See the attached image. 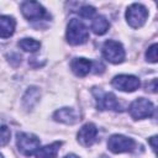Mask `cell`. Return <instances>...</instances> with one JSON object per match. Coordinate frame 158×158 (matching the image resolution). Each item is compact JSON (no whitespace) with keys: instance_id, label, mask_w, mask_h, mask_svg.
<instances>
[{"instance_id":"cell-1","label":"cell","mask_w":158,"mask_h":158,"mask_svg":"<svg viewBox=\"0 0 158 158\" xmlns=\"http://www.w3.org/2000/svg\"><path fill=\"white\" fill-rule=\"evenodd\" d=\"M67 41L73 44V46H79L85 43L89 40V32L85 25L78 20V19H72L67 26Z\"/></svg>"},{"instance_id":"cell-2","label":"cell","mask_w":158,"mask_h":158,"mask_svg":"<svg viewBox=\"0 0 158 158\" xmlns=\"http://www.w3.org/2000/svg\"><path fill=\"white\" fill-rule=\"evenodd\" d=\"M16 144H17L19 151L23 156L30 157V156H32L33 153L37 152V149L40 148L41 141L33 133L19 132L17 133V138H16Z\"/></svg>"},{"instance_id":"cell-3","label":"cell","mask_w":158,"mask_h":158,"mask_svg":"<svg viewBox=\"0 0 158 158\" xmlns=\"http://www.w3.org/2000/svg\"><path fill=\"white\" fill-rule=\"evenodd\" d=\"M93 94L96 100V107L99 110H114V111H122V106L120 105L117 98L112 93H105L101 89L94 88Z\"/></svg>"},{"instance_id":"cell-4","label":"cell","mask_w":158,"mask_h":158,"mask_svg":"<svg viewBox=\"0 0 158 158\" xmlns=\"http://www.w3.org/2000/svg\"><path fill=\"white\" fill-rule=\"evenodd\" d=\"M128 112L133 120L146 118V117H149L153 115L154 105L144 98H138L131 102V105L128 107Z\"/></svg>"},{"instance_id":"cell-5","label":"cell","mask_w":158,"mask_h":158,"mask_svg":"<svg viewBox=\"0 0 158 158\" xmlns=\"http://www.w3.org/2000/svg\"><path fill=\"white\" fill-rule=\"evenodd\" d=\"M102 56L110 63L118 64L122 63L125 59V49L120 42L107 40L102 46Z\"/></svg>"},{"instance_id":"cell-6","label":"cell","mask_w":158,"mask_h":158,"mask_svg":"<svg viewBox=\"0 0 158 158\" xmlns=\"http://www.w3.org/2000/svg\"><path fill=\"white\" fill-rule=\"evenodd\" d=\"M147 17H148V10L142 4H132L131 6H128L126 11L127 23L133 28H138L143 26Z\"/></svg>"},{"instance_id":"cell-7","label":"cell","mask_w":158,"mask_h":158,"mask_svg":"<svg viewBox=\"0 0 158 158\" xmlns=\"http://www.w3.org/2000/svg\"><path fill=\"white\" fill-rule=\"evenodd\" d=\"M135 141L123 135H112L107 141V147L112 153L131 152L135 148Z\"/></svg>"},{"instance_id":"cell-8","label":"cell","mask_w":158,"mask_h":158,"mask_svg":"<svg viewBox=\"0 0 158 158\" xmlns=\"http://www.w3.org/2000/svg\"><path fill=\"white\" fill-rule=\"evenodd\" d=\"M111 84L117 90L126 91V93H132V91L137 90L141 86L139 79L137 77L130 75V74H120V75H116L112 79Z\"/></svg>"},{"instance_id":"cell-9","label":"cell","mask_w":158,"mask_h":158,"mask_svg":"<svg viewBox=\"0 0 158 158\" xmlns=\"http://www.w3.org/2000/svg\"><path fill=\"white\" fill-rule=\"evenodd\" d=\"M21 12L30 21H37L47 17L44 7L37 1H23L21 4Z\"/></svg>"},{"instance_id":"cell-10","label":"cell","mask_w":158,"mask_h":158,"mask_svg":"<svg viewBox=\"0 0 158 158\" xmlns=\"http://www.w3.org/2000/svg\"><path fill=\"white\" fill-rule=\"evenodd\" d=\"M98 128L94 123L88 122L85 123L78 132V142L84 147H90L96 141Z\"/></svg>"},{"instance_id":"cell-11","label":"cell","mask_w":158,"mask_h":158,"mask_svg":"<svg viewBox=\"0 0 158 158\" xmlns=\"http://www.w3.org/2000/svg\"><path fill=\"white\" fill-rule=\"evenodd\" d=\"M53 118L58 122H62V123L73 125L79 120V115L72 107H62L53 114Z\"/></svg>"},{"instance_id":"cell-12","label":"cell","mask_w":158,"mask_h":158,"mask_svg":"<svg viewBox=\"0 0 158 158\" xmlns=\"http://www.w3.org/2000/svg\"><path fill=\"white\" fill-rule=\"evenodd\" d=\"M91 67H93L91 60L86 58H74L70 63V68L73 73L78 77H85L86 74H89V72L91 70Z\"/></svg>"},{"instance_id":"cell-13","label":"cell","mask_w":158,"mask_h":158,"mask_svg":"<svg viewBox=\"0 0 158 158\" xmlns=\"http://www.w3.org/2000/svg\"><path fill=\"white\" fill-rule=\"evenodd\" d=\"M16 27V21L11 16H0V37L9 38L14 35Z\"/></svg>"},{"instance_id":"cell-14","label":"cell","mask_w":158,"mask_h":158,"mask_svg":"<svg viewBox=\"0 0 158 158\" xmlns=\"http://www.w3.org/2000/svg\"><path fill=\"white\" fill-rule=\"evenodd\" d=\"M40 96H41V91H40L38 88H36V86H31V88H28V89L26 90L23 98H22L23 106H25L27 110L32 109V107L38 102Z\"/></svg>"},{"instance_id":"cell-15","label":"cell","mask_w":158,"mask_h":158,"mask_svg":"<svg viewBox=\"0 0 158 158\" xmlns=\"http://www.w3.org/2000/svg\"><path fill=\"white\" fill-rule=\"evenodd\" d=\"M60 146H62V142L57 141V142L47 144L42 148H38L36 152V158H57Z\"/></svg>"},{"instance_id":"cell-16","label":"cell","mask_w":158,"mask_h":158,"mask_svg":"<svg viewBox=\"0 0 158 158\" xmlns=\"http://www.w3.org/2000/svg\"><path fill=\"white\" fill-rule=\"evenodd\" d=\"M109 28H110V23H109L107 19H106L105 16H102V15L96 16V17L91 21V30H93V32H94L95 35L101 36V35L106 33Z\"/></svg>"},{"instance_id":"cell-17","label":"cell","mask_w":158,"mask_h":158,"mask_svg":"<svg viewBox=\"0 0 158 158\" xmlns=\"http://www.w3.org/2000/svg\"><path fill=\"white\" fill-rule=\"evenodd\" d=\"M19 47L25 52H36L41 47V42L33 38H22L19 41Z\"/></svg>"},{"instance_id":"cell-18","label":"cell","mask_w":158,"mask_h":158,"mask_svg":"<svg viewBox=\"0 0 158 158\" xmlns=\"http://www.w3.org/2000/svg\"><path fill=\"white\" fill-rule=\"evenodd\" d=\"M10 136H11L10 128H9L7 126H5V125H1V126H0V147L9 143Z\"/></svg>"},{"instance_id":"cell-19","label":"cell","mask_w":158,"mask_h":158,"mask_svg":"<svg viewBox=\"0 0 158 158\" xmlns=\"http://www.w3.org/2000/svg\"><path fill=\"white\" fill-rule=\"evenodd\" d=\"M79 15L83 17V19H91L94 15H95V12H96V10H95V7H93V6H90V5H84V6H81L80 9H79Z\"/></svg>"},{"instance_id":"cell-20","label":"cell","mask_w":158,"mask_h":158,"mask_svg":"<svg viewBox=\"0 0 158 158\" xmlns=\"http://www.w3.org/2000/svg\"><path fill=\"white\" fill-rule=\"evenodd\" d=\"M146 58L151 63L157 62V43H153L151 47H148V49L146 52Z\"/></svg>"},{"instance_id":"cell-21","label":"cell","mask_w":158,"mask_h":158,"mask_svg":"<svg viewBox=\"0 0 158 158\" xmlns=\"http://www.w3.org/2000/svg\"><path fill=\"white\" fill-rule=\"evenodd\" d=\"M148 141H149V143H151V146H152V149L156 152V149H157V144H156V141H157V136H153V137H151Z\"/></svg>"},{"instance_id":"cell-22","label":"cell","mask_w":158,"mask_h":158,"mask_svg":"<svg viewBox=\"0 0 158 158\" xmlns=\"http://www.w3.org/2000/svg\"><path fill=\"white\" fill-rule=\"evenodd\" d=\"M64 158H78L75 154H68V156H65Z\"/></svg>"},{"instance_id":"cell-23","label":"cell","mask_w":158,"mask_h":158,"mask_svg":"<svg viewBox=\"0 0 158 158\" xmlns=\"http://www.w3.org/2000/svg\"><path fill=\"white\" fill-rule=\"evenodd\" d=\"M0 158H4V157H2V156H1V154H0Z\"/></svg>"},{"instance_id":"cell-24","label":"cell","mask_w":158,"mask_h":158,"mask_svg":"<svg viewBox=\"0 0 158 158\" xmlns=\"http://www.w3.org/2000/svg\"><path fill=\"white\" fill-rule=\"evenodd\" d=\"M104 158H105V157H104Z\"/></svg>"}]
</instances>
